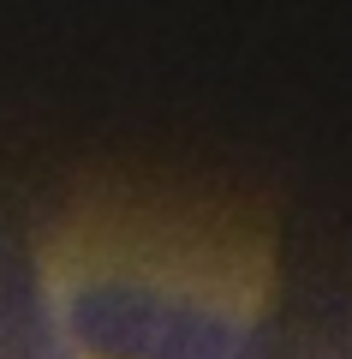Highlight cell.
<instances>
[{
    "mask_svg": "<svg viewBox=\"0 0 352 359\" xmlns=\"http://www.w3.org/2000/svg\"><path fill=\"white\" fill-rule=\"evenodd\" d=\"M66 330L96 359H304L275 330L233 323L143 282H90L66 311Z\"/></svg>",
    "mask_w": 352,
    "mask_h": 359,
    "instance_id": "6da1fadb",
    "label": "cell"
},
{
    "mask_svg": "<svg viewBox=\"0 0 352 359\" xmlns=\"http://www.w3.org/2000/svg\"><path fill=\"white\" fill-rule=\"evenodd\" d=\"M0 359H78L72 335L48 311L30 252L6 233H0Z\"/></svg>",
    "mask_w": 352,
    "mask_h": 359,
    "instance_id": "7a4b0ae2",
    "label": "cell"
}]
</instances>
